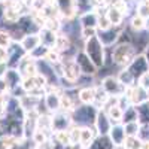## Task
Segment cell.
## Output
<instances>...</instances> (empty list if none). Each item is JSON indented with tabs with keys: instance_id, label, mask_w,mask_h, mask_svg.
Returning <instances> with one entry per match:
<instances>
[{
	"instance_id": "obj_29",
	"label": "cell",
	"mask_w": 149,
	"mask_h": 149,
	"mask_svg": "<svg viewBox=\"0 0 149 149\" xmlns=\"http://www.w3.org/2000/svg\"><path fill=\"white\" fill-rule=\"evenodd\" d=\"M118 79H119V82L121 84H124L127 86V88H130V86H133L134 85V81H136V78L133 76V73L125 67L124 70H121L119 73H118V76H116Z\"/></svg>"
},
{
	"instance_id": "obj_43",
	"label": "cell",
	"mask_w": 149,
	"mask_h": 149,
	"mask_svg": "<svg viewBox=\"0 0 149 149\" xmlns=\"http://www.w3.org/2000/svg\"><path fill=\"white\" fill-rule=\"evenodd\" d=\"M137 12L139 14L137 15H140V17H143L145 19L149 17V6L145 3V2H142V3H139V8H137Z\"/></svg>"
},
{
	"instance_id": "obj_26",
	"label": "cell",
	"mask_w": 149,
	"mask_h": 149,
	"mask_svg": "<svg viewBox=\"0 0 149 149\" xmlns=\"http://www.w3.org/2000/svg\"><path fill=\"white\" fill-rule=\"evenodd\" d=\"M79 102L82 104L94 103V86H84L79 90Z\"/></svg>"
},
{
	"instance_id": "obj_31",
	"label": "cell",
	"mask_w": 149,
	"mask_h": 149,
	"mask_svg": "<svg viewBox=\"0 0 149 149\" xmlns=\"http://www.w3.org/2000/svg\"><path fill=\"white\" fill-rule=\"evenodd\" d=\"M133 121H139L137 119V110H136V106L131 104L127 109H124V115H122V124H128Z\"/></svg>"
},
{
	"instance_id": "obj_18",
	"label": "cell",
	"mask_w": 149,
	"mask_h": 149,
	"mask_svg": "<svg viewBox=\"0 0 149 149\" xmlns=\"http://www.w3.org/2000/svg\"><path fill=\"white\" fill-rule=\"evenodd\" d=\"M39 36H40V43L42 45H45L49 49L55 48V43H57V39H58V33L49 30L46 27H42L39 30Z\"/></svg>"
},
{
	"instance_id": "obj_45",
	"label": "cell",
	"mask_w": 149,
	"mask_h": 149,
	"mask_svg": "<svg viewBox=\"0 0 149 149\" xmlns=\"http://www.w3.org/2000/svg\"><path fill=\"white\" fill-rule=\"evenodd\" d=\"M139 85L143 86L146 91L149 90V72H146L145 74H142V76L139 78Z\"/></svg>"
},
{
	"instance_id": "obj_14",
	"label": "cell",
	"mask_w": 149,
	"mask_h": 149,
	"mask_svg": "<svg viewBox=\"0 0 149 149\" xmlns=\"http://www.w3.org/2000/svg\"><path fill=\"white\" fill-rule=\"evenodd\" d=\"M107 136H109L110 142L115 145V148H121L124 145V142H125V137H127L125 130H124V124L122 122L112 124V128H110Z\"/></svg>"
},
{
	"instance_id": "obj_17",
	"label": "cell",
	"mask_w": 149,
	"mask_h": 149,
	"mask_svg": "<svg viewBox=\"0 0 149 149\" xmlns=\"http://www.w3.org/2000/svg\"><path fill=\"white\" fill-rule=\"evenodd\" d=\"M3 79L6 81L8 86H9V91L18 88V86L22 85V74L18 72V69H12V67H8L5 74H3Z\"/></svg>"
},
{
	"instance_id": "obj_51",
	"label": "cell",
	"mask_w": 149,
	"mask_h": 149,
	"mask_svg": "<svg viewBox=\"0 0 149 149\" xmlns=\"http://www.w3.org/2000/svg\"><path fill=\"white\" fill-rule=\"evenodd\" d=\"M146 29H148V30H149V17H148V18H146Z\"/></svg>"
},
{
	"instance_id": "obj_13",
	"label": "cell",
	"mask_w": 149,
	"mask_h": 149,
	"mask_svg": "<svg viewBox=\"0 0 149 149\" xmlns=\"http://www.w3.org/2000/svg\"><path fill=\"white\" fill-rule=\"evenodd\" d=\"M17 69L22 74V78H31V76L39 73V70H37V61L33 60L29 54L21 60V63L18 64Z\"/></svg>"
},
{
	"instance_id": "obj_37",
	"label": "cell",
	"mask_w": 149,
	"mask_h": 149,
	"mask_svg": "<svg viewBox=\"0 0 149 149\" xmlns=\"http://www.w3.org/2000/svg\"><path fill=\"white\" fill-rule=\"evenodd\" d=\"M130 24H131V29L136 30V31H142L143 29H146V19L140 15H134L131 18Z\"/></svg>"
},
{
	"instance_id": "obj_21",
	"label": "cell",
	"mask_w": 149,
	"mask_h": 149,
	"mask_svg": "<svg viewBox=\"0 0 149 149\" xmlns=\"http://www.w3.org/2000/svg\"><path fill=\"white\" fill-rule=\"evenodd\" d=\"M95 137H97V131H95L94 125H82V127H81L79 143H82L85 148H88Z\"/></svg>"
},
{
	"instance_id": "obj_49",
	"label": "cell",
	"mask_w": 149,
	"mask_h": 149,
	"mask_svg": "<svg viewBox=\"0 0 149 149\" xmlns=\"http://www.w3.org/2000/svg\"><path fill=\"white\" fill-rule=\"evenodd\" d=\"M145 57L148 60V64H149V46H146V52H145Z\"/></svg>"
},
{
	"instance_id": "obj_19",
	"label": "cell",
	"mask_w": 149,
	"mask_h": 149,
	"mask_svg": "<svg viewBox=\"0 0 149 149\" xmlns=\"http://www.w3.org/2000/svg\"><path fill=\"white\" fill-rule=\"evenodd\" d=\"M21 46L24 48V51H26L27 54H30L33 49H36L37 46L40 45V36L39 33H30V34H26L22 37V39L19 40Z\"/></svg>"
},
{
	"instance_id": "obj_47",
	"label": "cell",
	"mask_w": 149,
	"mask_h": 149,
	"mask_svg": "<svg viewBox=\"0 0 149 149\" xmlns=\"http://www.w3.org/2000/svg\"><path fill=\"white\" fill-rule=\"evenodd\" d=\"M76 2H78V9H79L82 5H90L91 0H76Z\"/></svg>"
},
{
	"instance_id": "obj_28",
	"label": "cell",
	"mask_w": 149,
	"mask_h": 149,
	"mask_svg": "<svg viewBox=\"0 0 149 149\" xmlns=\"http://www.w3.org/2000/svg\"><path fill=\"white\" fill-rule=\"evenodd\" d=\"M52 139L55 140V143H58V145H61V146H69V145L72 143L69 130H63V131H55V133H52Z\"/></svg>"
},
{
	"instance_id": "obj_8",
	"label": "cell",
	"mask_w": 149,
	"mask_h": 149,
	"mask_svg": "<svg viewBox=\"0 0 149 149\" xmlns=\"http://www.w3.org/2000/svg\"><path fill=\"white\" fill-rule=\"evenodd\" d=\"M102 86L109 95H113V97L124 95L127 91V86L124 84H121L116 76H106L102 82Z\"/></svg>"
},
{
	"instance_id": "obj_44",
	"label": "cell",
	"mask_w": 149,
	"mask_h": 149,
	"mask_svg": "<svg viewBox=\"0 0 149 149\" xmlns=\"http://www.w3.org/2000/svg\"><path fill=\"white\" fill-rule=\"evenodd\" d=\"M9 86H8V84H6V81L3 79V78H0V97H6V95H9Z\"/></svg>"
},
{
	"instance_id": "obj_25",
	"label": "cell",
	"mask_w": 149,
	"mask_h": 149,
	"mask_svg": "<svg viewBox=\"0 0 149 149\" xmlns=\"http://www.w3.org/2000/svg\"><path fill=\"white\" fill-rule=\"evenodd\" d=\"M136 110H137V119L142 125L148 124L149 125V100L143 102L140 104H136Z\"/></svg>"
},
{
	"instance_id": "obj_46",
	"label": "cell",
	"mask_w": 149,
	"mask_h": 149,
	"mask_svg": "<svg viewBox=\"0 0 149 149\" xmlns=\"http://www.w3.org/2000/svg\"><path fill=\"white\" fill-rule=\"evenodd\" d=\"M5 10H6V2L5 0H0V19H3Z\"/></svg>"
},
{
	"instance_id": "obj_50",
	"label": "cell",
	"mask_w": 149,
	"mask_h": 149,
	"mask_svg": "<svg viewBox=\"0 0 149 149\" xmlns=\"http://www.w3.org/2000/svg\"><path fill=\"white\" fill-rule=\"evenodd\" d=\"M43 2H45L46 5H51V3H54V0H43Z\"/></svg>"
},
{
	"instance_id": "obj_20",
	"label": "cell",
	"mask_w": 149,
	"mask_h": 149,
	"mask_svg": "<svg viewBox=\"0 0 149 149\" xmlns=\"http://www.w3.org/2000/svg\"><path fill=\"white\" fill-rule=\"evenodd\" d=\"M79 22H81V27H93V29H97L98 26V14L95 9H91V10H85L84 14H81L79 17Z\"/></svg>"
},
{
	"instance_id": "obj_6",
	"label": "cell",
	"mask_w": 149,
	"mask_h": 149,
	"mask_svg": "<svg viewBox=\"0 0 149 149\" xmlns=\"http://www.w3.org/2000/svg\"><path fill=\"white\" fill-rule=\"evenodd\" d=\"M74 61H76V64H78V67H79V70L84 76H94V74H97L98 69L90 60V57L85 54L84 49L76 51V54H74Z\"/></svg>"
},
{
	"instance_id": "obj_42",
	"label": "cell",
	"mask_w": 149,
	"mask_h": 149,
	"mask_svg": "<svg viewBox=\"0 0 149 149\" xmlns=\"http://www.w3.org/2000/svg\"><path fill=\"white\" fill-rule=\"evenodd\" d=\"M81 36L84 37V39H90V37L93 36H97V29H93V27H84L81 30Z\"/></svg>"
},
{
	"instance_id": "obj_22",
	"label": "cell",
	"mask_w": 149,
	"mask_h": 149,
	"mask_svg": "<svg viewBox=\"0 0 149 149\" xmlns=\"http://www.w3.org/2000/svg\"><path fill=\"white\" fill-rule=\"evenodd\" d=\"M86 149H116V148L110 142L109 136H97Z\"/></svg>"
},
{
	"instance_id": "obj_9",
	"label": "cell",
	"mask_w": 149,
	"mask_h": 149,
	"mask_svg": "<svg viewBox=\"0 0 149 149\" xmlns=\"http://www.w3.org/2000/svg\"><path fill=\"white\" fill-rule=\"evenodd\" d=\"M54 5L58 9V14L66 19H73L79 10L76 0H54Z\"/></svg>"
},
{
	"instance_id": "obj_38",
	"label": "cell",
	"mask_w": 149,
	"mask_h": 149,
	"mask_svg": "<svg viewBox=\"0 0 149 149\" xmlns=\"http://www.w3.org/2000/svg\"><path fill=\"white\" fill-rule=\"evenodd\" d=\"M140 125H142V124L139 121H133V122H128V124H124L125 134L127 136H137V133L140 130Z\"/></svg>"
},
{
	"instance_id": "obj_27",
	"label": "cell",
	"mask_w": 149,
	"mask_h": 149,
	"mask_svg": "<svg viewBox=\"0 0 149 149\" xmlns=\"http://www.w3.org/2000/svg\"><path fill=\"white\" fill-rule=\"evenodd\" d=\"M72 48V43H70V39L67 34H58V39H57V43H55V48L58 52L64 54L66 51H69V49Z\"/></svg>"
},
{
	"instance_id": "obj_11",
	"label": "cell",
	"mask_w": 149,
	"mask_h": 149,
	"mask_svg": "<svg viewBox=\"0 0 149 149\" xmlns=\"http://www.w3.org/2000/svg\"><path fill=\"white\" fill-rule=\"evenodd\" d=\"M112 124H113V122H112L110 118L107 116L106 110L98 109L95 121H94V128L97 131V136H107L110 128H112Z\"/></svg>"
},
{
	"instance_id": "obj_48",
	"label": "cell",
	"mask_w": 149,
	"mask_h": 149,
	"mask_svg": "<svg viewBox=\"0 0 149 149\" xmlns=\"http://www.w3.org/2000/svg\"><path fill=\"white\" fill-rule=\"evenodd\" d=\"M142 149H149V142H142Z\"/></svg>"
},
{
	"instance_id": "obj_52",
	"label": "cell",
	"mask_w": 149,
	"mask_h": 149,
	"mask_svg": "<svg viewBox=\"0 0 149 149\" xmlns=\"http://www.w3.org/2000/svg\"><path fill=\"white\" fill-rule=\"evenodd\" d=\"M148 98H149V90H148Z\"/></svg>"
},
{
	"instance_id": "obj_54",
	"label": "cell",
	"mask_w": 149,
	"mask_h": 149,
	"mask_svg": "<svg viewBox=\"0 0 149 149\" xmlns=\"http://www.w3.org/2000/svg\"><path fill=\"white\" fill-rule=\"evenodd\" d=\"M140 149H142V148H140Z\"/></svg>"
},
{
	"instance_id": "obj_2",
	"label": "cell",
	"mask_w": 149,
	"mask_h": 149,
	"mask_svg": "<svg viewBox=\"0 0 149 149\" xmlns=\"http://www.w3.org/2000/svg\"><path fill=\"white\" fill-rule=\"evenodd\" d=\"M137 55V48H134L133 43H118L112 51V61L118 66L127 67Z\"/></svg>"
},
{
	"instance_id": "obj_5",
	"label": "cell",
	"mask_w": 149,
	"mask_h": 149,
	"mask_svg": "<svg viewBox=\"0 0 149 149\" xmlns=\"http://www.w3.org/2000/svg\"><path fill=\"white\" fill-rule=\"evenodd\" d=\"M61 72H63L61 78H64L70 82H74V84H78L79 78L82 76L74 58H61Z\"/></svg>"
},
{
	"instance_id": "obj_30",
	"label": "cell",
	"mask_w": 149,
	"mask_h": 149,
	"mask_svg": "<svg viewBox=\"0 0 149 149\" xmlns=\"http://www.w3.org/2000/svg\"><path fill=\"white\" fill-rule=\"evenodd\" d=\"M36 128L43 130V131H52L51 130V113L48 115H39V118L36 119Z\"/></svg>"
},
{
	"instance_id": "obj_7",
	"label": "cell",
	"mask_w": 149,
	"mask_h": 149,
	"mask_svg": "<svg viewBox=\"0 0 149 149\" xmlns=\"http://www.w3.org/2000/svg\"><path fill=\"white\" fill-rule=\"evenodd\" d=\"M26 55H27V52L24 51V48L21 46V43L14 40L8 48V63H6V66L12 67V69H17L18 64L21 63V60Z\"/></svg>"
},
{
	"instance_id": "obj_53",
	"label": "cell",
	"mask_w": 149,
	"mask_h": 149,
	"mask_svg": "<svg viewBox=\"0 0 149 149\" xmlns=\"http://www.w3.org/2000/svg\"><path fill=\"white\" fill-rule=\"evenodd\" d=\"M22 2H27V0H22Z\"/></svg>"
},
{
	"instance_id": "obj_33",
	"label": "cell",
	"mask_w": 149,
	"mask_h": 149,
	"mask_svg": "<svg viewBox=\"0 0 149 149\" xmlns=\"http://www.w3.org/2000/svg\"><path fill=\"white\" fill-rule=\"evenodd\" d=\"M18 139L10 134H3L0 136V149H14L17 145Z\"/></svg>"
},
{
	"instance_id": "obj_40",
	"label": "cell",
	"mask_w": 149,
	"mask_h": 149,
	"mask_svg": "<svg viewBox=\"0 0 149 149\" xmlns=\"http://www.w3.org/2000/svg\"><path fill=\"white\" fill-rule=\"evenodd\" d=\"M48 63H58V61H61V52H58L57 49H49L48 54H46V58H45Z\"/></svg>"
},
{
	"instance_id": "obj_39",
	"label": "cell",
	"mask_w": 149,
	"mask_h": 149,
	"mask_svg": "<svg viewBox=\"0 0 149 149\" xmlns=\"http://www.w3.org/2000/svg\"><path fill=\"white\" fill-rule=\"evenodd\" d=\"M12 42H14V40H12V36L6 30H0V48L8 49Z\"/></svg>"
},
{
	"instance_id": "obj_32",
	"label": "cell",
	"mask_w": 149,
	"mask_h": 149,
	"mask_svg": "<svg viewBox=\"0 0 149 149\" xmlns=\"http://www.w3.org/2000/svg\"><path fill=\"white\" fill-rule=\"evenodd\" d=\"M106 113H107V116L110 118V121L112 122H121L122 121V115H124V110L116 104V106H112V107H109L107 110H106Z\"/></svg>"
},
{
	"instance_id": "obj_35",
	"label": "cell",
	"mask_w": 149,
	"mask_h": 149,
	"mask_svg": "<svg viewBox=\"0 0 149 149\" xmlns=\"http://www.w3.org/2000/svg\"><path fill=\"white\" fill-rule=\"evenodd\" d=\"M48 51H49V48H46L45 45H39L36 49H33V51L29 54L33 60H36V61H40V60H45L46 58V54H48Z\"/></svg>"
},
{
	"instance_id": "obj_1",
	"label": "cell",
	"mask_w": 149,
	"mask_h": 149,
	"mask_svg": "<svg viewBox=\"0 0 149 149\" xmlns=\"http://www.w3.org/2000/svg\"><path fill=\"white\" fill-rule=\"evenodd\" d=\"M84 51L90 57V60L95 64L97 69H102L104 66V63H106V60H104V46L102 45L100 40H98L97 36H93V37L85 40Z\"/></svg>"
},
{
	"instance_id": "obj_15",
	"label": "cell",
	"mask_w": 149,
	"mask_h": 149,
	"mask_svg": "<svg viewBox=\"0 0 149 149\" xmlns=\"http://www.w3.org/2000/svg\"><path fill=\"white\" fill-rule=\"evenodd\" d=\"M125 94L130 97V102H131V104H134V106L149 100V98H148V91L143 88V86H140L139 84L130 86V88H127Z\"/></svg>"
},
{
	"instance_id": "obj_3",
	"label": "cell",
	"mask_w": 149,
	"mask_h": 149,
	"mask_svg": "<svg viewBox=\"0 0 149 149\" xmlns=\"http://www.w3.org/2000/svg\"><path fill=\"white\" fill-rule=\"evenodd\" d=\"M98 109L94 104H81L72 112V121L76 125H94Z\"/></svg>"
},
{
	"instance_id": "obj_36",
	"label": "cell",
	"mask_w": 149,
	"mask_h": 149,
	"mask_svg": "<svg viewBox=\"0 0 149 149\" xmlns=\"http://www.w3.org/2000/svg\"><path fill=\"white\" fill-rule=\"evenodd\" d=\"M122 148L124 149H140L142 148V140L137 137V136H127Z\"/></svg>"
},
{
	"instance_id": "obj_12",
	"label": "cell",
	"mask_w": 149,
	"mask_h": 149,
	"mask_svg": "<svg viewBox=\"0 0 149 149\" xmlns=\"http://www.w3.org/2000/svg\"><path fill=\"white\" fill-rule=\"evenodd\" d=\"M127 69L133 73V76L136 79H139L142 74L149 72V64H148V60H146L145 54H137L136 55V58L127 66Z\"/></svg>"
},
{
	"instance_id": "obj_4",
	"label": "cell",
	"mask_w": 149,
	"mask_h": 149,
	"mask_svg": "<svg viewBox=\"0 0 149 149\" xmlns=\"http://www.w3.org/2000/svg\"><path fill=\"white\" fill-rule=\"evenodd\" d=\"M73 125L72 121V115L66 110H57L54 113H51V130L52 133L55 131H63V130H69Z\"/></svg>"
},
{
	"instance_id": "obj_16",
	"label": "cell",
	"mask_w": 149,
	"mask_h": 149,
	"mask_svg": "<svg viewBox=\"0 0 149 149\" xmlns=\"http://www.w3.org/2000/svg\"><path fill=\"white\" fill-rule=\"evenodd\" d=\"M43 103L45 107L49 113H54V112L61 109V93L58 91H48L43 97Z\"/></svg>"
},
{
	"instance_id": "obj_34",
	"label": "cell",
	"mask_w": 149,
	"mask_h": 149,
	"mask_svg": "<svg viewBox=\"0 0 149 149\" xmlns=\"http://www.w3.org/2000/svg\"><path fill=\"white\" fill-rule=\"evenodd\" d=\"M49 139H51V137H49V134L46 131H43V130H39V128H36L33 131V134H31V140L36 143V146H39V145L48 142Z\"/></svg>"
},
{
	"instance_id": "obj_24",
	"label": "cell",
	"mask_w": 149,
	"mask_h": 149,
	"mask_svg": "<svg viewBox=\"0 0 149 149\" xmlns=\"http://www.w3.org/2000/svg\"><path fill=\"white\" fill-rule=\"evenodd\" d=\"M106 15H107V18H109L110 24H112L113 27H119L121 24H122V21H124V17H125L121 10H118V9H116V8H113V6H110V8L107 9Z\"/></svg>"
},
{
	"instance_id": "obj_41",
	"label": "cell",
	"mask_w": 149,
	"mask_h": 149,
	"mask_svg": "<svg viewBox=\"0 0 149 149\" xmlns=\"http://www.w3.org/2000/svg\"><path fill=\"white\" fill-rule=\"evenodd\" d=\"M137 137L142 142H149V125L145 124V125H140V130L137 133Z\"/></svg>"
},
{
	"instance_id": "obj_10",
	"label": "cell",
	"mask_w": 149,
	"mask_h": 149,
	"mask_svg": "<svg viewBox=\"0 0 149 149\" xmlns=\"http://www.w3.org/2000/svg\"><path fill=\"white\" fill-rule=\"evenodd\" d=\"M121 31H122L121 29L113 27V26L106 29V30H98L97 29V37H98V40L102 42V45L104 48H109V46H113V43L118 42Z\"/></svg>"
},
{
	"instance_id": "obj_23",
	"label": "cell",
	"mask_w": 149,
	"mask_h": 149,
	"mask_svg": "<svg viewBox=\"0 0 149 149\" xmlns=\"http://www.w3.org/2000/svg\"><path fill=\"white\" fill-rule=\"evenodd\" d=\"M107 98H109V94L103 90V86L102 85H98V86H94V106L97 109H102L104 106V103L107 102Z\"/></svg>"
}]
</instances>
